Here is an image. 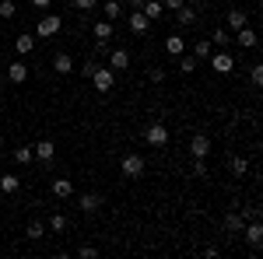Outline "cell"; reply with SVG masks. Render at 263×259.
<instances>
[{"mask_svg":"<svg viewBox=\"0 0 263 259\" xmlns=\"http://www.w3.org/2000/svg\"><path fill=\"white\" fill-rule=\"evenodd\" d=\"M165 53H168V56H182V53H186V39H182V35H168V39H165Z\"/></svg>","mask_w":263,"mask_h":259,"instance_id":"obj_14","label":"cell"},{"mask_svg":"<svg viewBox=\"0 0 263 259\" xmlns=\"http://www.w3.org/2000/svg\"><path fill=\"white\" fill-rule=\"evenodd\" d=\"M235 42H239L242 49H256V32H253L249 25H242V28L235 32Z\"/></svg>","mask_w":263,"mask_h":259,"instance_id":"obj_12","label":"cell"},{"mask_svg":"<svg viewBox=\"0 0 263 259\" xmlns=\"http://www.w3.org/2000/svg\"><path fill=\"white\" fill-rule=\"evenodd\" d=\"M49 231H67V217L63 214H53L49 217Z\"/></svg>","mask_w":263,"mask_h":259,"instance_id":"obj_31","label":"cell"},{"mask_svg":"<svg viewBox=\"0 0 263 259\" xmlns=\"http://www.w3.org/2000/svg\"><path fill=\"white\" fill-rule=\"evenodd\" d=\"M32 158H35V154H32V147H18V151H14V161H18V165H28Z\"/></svg>","mask_w":263,"mask_h":259,"instance_id":"obj_30","label":"cell"},{"mask_svg":"<svg viewBox=\"0 0 263 259\" xmlns=\"http://www.w3.org/2000/svg\"><path fill=\"white\" fill-rule=\"evenodd\" d=\"M147 81L162 84V81H165V67H151V70H147Z\"/></svg>","mask_w":263,"mask_h":259,"instance_id":"obj_35","label":"cell"},{"mask_svg":"<svg viewBox=\"0 0 263 259\" xmlns=\"http://www.w3.org/2000/svg\"><path fill=\"white\" fill-rule=\"evenodd\" d=\"M186 0H162V7H168V11H179Z\"/></svg>","mask_w":263,"mask_h":259,"instance_id":"obj_38","label":"cell"},{"mask_svg":"<svg viewBox=\"0 0 263 259\" xmlns=\"http://www.w3.org/2000/svg\"><path fill=\"white\" fill-rule=\"evenodd\" d=\"M95 70H99V63H95V60H88V63H84V67H81V74H84V77H91Z\"/></svg>","mask_w":263,"mask_h":259,"instance_id":"obj_37","label":"cell"},{"mask_svg":"<svg viewBox=\"0 0 263 259\" xmlns=\"http://www.w3.org/2000/svg\"><path fill=\"white\" fill-rule=\"evenodd\" d=\"M207 60H211V67H214L218 74H232V70H235V60H232L228 53H211Z\"/></svg>","mask_w":263,"mask_h":259,"instance_id":"obj_7","label":"cell"},{"mask_svg":"<svg viewBox=\"0 0 263 259\" xmlns=\"http://www.w3.org/2000/svg\"><path fill=\"white\" fill-rule=\"evenodd\" d=\"M147 28H151V21L144 18L141 11H130V32H134V35H144Z\"/></svg>","mask_w":263,"mask_h":259,"instance_id":"obj_13","label":"cell"},{"mask_svg":"<svg viewBox=\"0 0 263 259\" xmlns=\"http://www.w3.org/2000/svg\"><path fill=\"white\" fill-rule=\"evenodd\" d=\"M53 70H57L60 77L74 74V56H70V53H57V56H53Z\"/></svg>","mask_w":263,"mask_h":259,"instance_id":"obj_8","label":"cell"},{"mask_svg":"<svg viewBox=\"0 0 263 259\" xmlns=\"http://www.w3.org/2000/svg\"><path fill=\"white\" fill-rule=\"evenodd\" d=\"M228 32H224V28H214V35H211V46H228Z\"/></svg>","mask_w":263,"mask_h":259,"instance_id":"obj_32","label":"cell"},{"mask_svg":"<svg viewBox=\"0 0 263 259\" xmlns=\"http://www.w3.org/2000/svg\"><path fill=\"white\" fill-rule=\"evenodd\" d=\"M7 81H11V84H25V81H28V67H25L21 60H14L11 67H7Z\"/></svg>","mask_w":263,"mask_h":259,"instance_id":"obj_11","label":"cell"},{"mask_svg":"<svg viewBox=\"0 0 263 259\" xmlns=\"http://www.w3.org/2000/svg\"><path fill=\"white\" fill-rule=\"evenodd\" d=\"M102 14H105V21L123 18V4H120V0H105V4H102Z\"/></svg>","mask_w":263,"mask_h":259,"instance_id":"obj_20","label":"cell"},{"mask_svg":"<svg viewBox=\"0 0 263 259\" xmlns=\"http://www.w3.org/2000/svg\"><path fill=\"white\" fill-rule=\"evenodd\" d=\"M211 53H214V46H211V39H197V42H193V56H197V60H207Z\"/></svg>","mask_w":263,"mask_h":259,"instance_id":"obj_23","label":"cell"},{"mask_svg":"<svg viewBox=\"0 0 263 259\" xmlns=\"http://www.w3.org/2000/svg\"><path fill=\"white\" fill-rule=\"evenodd\" d=\"M49 4H53V0H32V7H39V11H42V7H49Z\"/></svg>","mask_w":263,"mask_h":259,"instance_id":"obj_40","label":"cell"},{"mask_svg":"<svg viewBox=\"0 0 263 259\" xmlns=\"http://www.w3.org/2000/svg\"><path fill=\"white\" fill-rule=\"evenodd\" d=\"M130 7H134V11H141V7H144V0H130Z\"/></svg>","mask_w":263,"mask_h":259,"instance_id":"obj_41","label":"cell"},{"mask_svg":"<svg viewBox=\"0 0 263 259\" xmlns=\"http://www.w3.org/2000/svg\"><path fill=\"white\" fill-rule=\"evenodd\" d=\"M91 32H95V42H109L112 39V21H95V28H91Z\"/></svg>","mask_w":263,"mask_h":259,"instance_id":"obj_18","label":"cell"},{"mask_svg":"<svg viewBox=\"0 0 263 259\" xmlns=\"http://www.w3.org/2000/svg\"><path fill=\"white\" fill-rule=\"evenodd\" d=\"M14 14H18V4H14V0H0V18L11 21Z\"/></svg>","mask_w":263,"mask_h":259,"instance_id":"obj_27","label":"cell"},{"mask_svg":"<svg viewBox=\"0 0 263 259\" xmlns=\"http://www.w3.org/2000/svg\"><path fill=\"white\" fill-rule=\"evenodd\" d=\"M190 154H193V158H207V154H211V137H207V133H197V137L190 140Z\"/></svg>","mask_w":263,"mask_h":259,"instance_id":"obj_6","label":"cell"},{"mask_svg":"<svg viewBox=\"0 0 263 259\" xmlns=\"http://www.w3.org/2000/svg\"><path fill=\"white\" fill-rule=\"evenodd\" d=\"M18 175H0V189H4V193H7V196H14V193H18Z\"/></svg>","mask_w":263,"mask_h":259,"instance_id":"obj_25","label":"cell"},{"mask_svg":"<svg viewBox=\"0 0 263 259\" xmlns=\"http://www.w3.org/2000/svg\"><path fill=\"white\" fill-rule=\"evenodd\" d=\"M32 154H35L39 161H46V165H49V161H53V154H57V144H53V140H39V144L32 147Z\"/></svg>","mask_w":263,"mask_h":259,"instance_id":"obj_10","label":"cell"},{"mask_svg":"<svg viewBox=\"0 0 263 259\" xmlns=\"http://www.w3.org/2000/svg\"><path fill=\"white\" fill-rule=\"evenodd\" d=\"M109 67H112V70H126V67H130V53H126V49H112V53H109Z\"/></svg>","mask_w":263,"mask_h":259,"instance_id":"obj_15","label":"cell"},{"mask_svg":"<svg viewBox=\"0 0 263 259\" xmlns=\"http://www.w3.org/2000/svg\"><path fill=\"white\" fill-rule=\"evenodd\" d=\"M78 207H81L84 214H95V210H102V196L99 193H81L78 196Z\"/></svg>","mask_w":263,"mask_h":259,"instance_id":"obj_9","label":"cell"},{"mask_svg":"<svg viewBox=\"0 0 263 259\" xmlns=\"http://www.w3.org/2000/svg\"><path fill=\"white\" fill-rule=\"evenodd\" d=\"M197 63H200V60H197L193 53H190V56L182 53V56H179V70H182V74H193V70H197Z\"/></svg>","mask_w":263,"mask_h":259,"instance_id":"obj_28","label":"cell"},{"mask_svg":"<svg viewBox=\"0 0 263 259\" xmlns=\"http://www.w3.org/2000/svg\"><path fill=\"white\" fill-rule=\"evenodd\" d=\"M162 11H165L162 0H144V7H141V14L147 21H158V18H162Z\"/></svg>","mask_w":263,"mask_h":259,"instance_id":"obj_16","label":"cell"},{"mask_svg":"<svg viewBox=\"0 0 263 259\" xmlns=\"http://www.w3.org/2000/svg\"><path fill=\"white\" fill-rule=\"evenodd\" d=\"M228 168H232V175H246V172H249V161H246L242 154H232V158H228Z\"/></svg>","mask_w":263,"mask_h":259,"instance_id":"obj_24","label":"cell"},{"mask_svg":"<svg viewBox=\"0 0 263 259\" xmlns=\"http://www.w3.org/2000/svg\"><path fill=\"white\" fill-rule=\"evenodd\" d=\"M144 140H147L151 147H165V144H168V126H165V123H151V126L144 130Z\"/></svg>","mask_w":263,"mask_h":259,"instance_id":"obj_4","label":"cell"},{"mask_svg":"<svg viewBox=\"0 0 263 259\" xmlns=\"http://www.w3.org/2000/svg\"><path fill=\"white\" fill-rule=\"evenodd\" d=\"M193 172H197V175H207V165H203V158L193 161Z\"/></svg>","mask_w":263,"mask_h":259,"instance_id":"obj_39","label":"cell"},{"mask_svg":"<svg viewBox=\"0 0 263 259\" xmlns=\"http://www.w3.org/2000/svg\"><path fill=\"white\" fill-rule=\"evenodd\" d=\"M120 168H123L126 179H141V175H144V158L137 154V151H126L123 161H120Z\"/></svg>","mask_w":263,"mask_h":259,"instance_id":"obj_1","label":"cell"},{"mask_svg":"<svg viewBox=\"0 0 263 259\" xmlns=\"http://www.w3.org/2000/svg\"><path fill=\"white\" fill-rule=\"evenodd\" d=\"M25 235H28V238H32V242H39L42 235H46V224H42V221H32V224H28V231H25Z\"/></svg>","mask_w":263,"mask_h":259,"instance_id":"obj_29","label":"cell"},{"mask_svg":"<svg viewBox=\"0 0 263 259\" xmlns=\"http://www.w3.org/2000/svg\"><path fill=\"white\" fill-rule=\"evenodd\" d=\"M95 7H99V0H74V11H81V14L95 11Z\"/></svg>","mask_w":263,"mask_h":259,"instance_id":"obj_33","label":"cell"},{"mask_svg":"<svg viewBox=\"0 0 263 259\" xmlns=\"http://www.w3.org/2000/svg\"><path fill=\"white\" fill-rule=\"evenodd\" d=\"M14 49H18V56H28L35 49V35H18L14 39Z\"/></svg>","mask_w":263,"mask_h":259,"instance_id":"obj_22","label":"cell"},{"mask_svg":"<svg viewBox=\"0 0 263 259\" xmlns=\"http://www.w3.org/2000/svg\"><path fill=\"white\" fill-rule=\"evenodd\" d=\"M53 196H60V200L74 196V182L70 179H53Z\"/></svg>","mask_w":263,"mask_h":259,"instance_id":"obj_19","label":"cell"},{"mask_svg":"<svg viewBox=\"0 0 263 259\" xmlns=\"http://www.w3.org/2000/svg\"><path fill=\"white\" fill-rule=\"evenodd\" d=\"M176 21H179V25H193V21H197V11H193V7H186V4H182L179 11H176Z\"/></svg>","mask_w":263,"mask_h":259,"instance_id":"obj_26","label":"cell"},{"mask_svg":"<svg viewBox=\"0 0 263 259\" xmlns=\"http://www.w3.org/2000/svg\"><path fill=\"white\" fill-rule=\"evenodd\" d=\"M242 224H246V217H242V214H235V210H232V214H224V231L239 235V231H242Z\"/></svg>","mask_w":263,"mask_h":259,"instance_id":"obj_21","label":"cell"},{"mask_svg":"<svg viewBox=\"0 0 263 259\" xmlns=\"http://www.w3.org/2000/svg\"><path fill=\"white\" fill-rule=\"evenodd\" d=\"M242 238L249 242V249H260V245H263V224H260V217L249 221V224H242Z\"/></svg>","mask_w":263,"mask_h":259,"instance_id":"obj_5","label":"cell"},{"mask_svg":"<svg viewBox=\"0 0 263 259\" xmlns=\"http://www.w3.org/2000/svg\"><path fill=\"white\" fill-rule=\"evenodd\" d=\"M78 256H81V259H95V256H99V249H95V245H81Z\"/></svg>","mask_w":263,"mask_h":259,"instance_id":"obj_36","label":"cell"},{"mask_svg":"<svg viewBox=\"0 0 263 259\" xmlns=\"http://www.w3.org/2000/svg\"><path fill=\"white\" fill-rule=\"evenodd\" d=\"M249 77H253L256 88H260V84H263V63H253V67H249Z\"/></svg>","mask_w":263,"mask_h":259,"instance_id":"obj_34","label":"cell"},{"mask_svg":"<svg viewBox=\"0 0 263 259\" xmlns=\"http://www.w3.org/2000/svg\"><path fill=\"white\" fill-rule=\"evenodd\" d=\"M242 25H249V14L239 11V7H232V11H228V28H232V32H239Z\"/></svg>","mask_w":263,"mask_h":259,"instance_id":"obj_17","label":"cell"},{"mask_svg":"<svg viewBox=\"0 0 263 259\" xmlns=\"http://www.w3.org/2000/svg\"><path fill=\"white\" fill-rule=\"evenodd\" d=\"M88 81L99 88V95H105V91H112V88H116V70H112V67H99Z\"/></svg>","mask_w":263,"mask_h":259,"instance_id":"obj_2","label":"cell"},{"mask_svg":"<svg viewBox=\"0 0 263 259\" xmlns=\"http://www.w3.org/2000/svg\"><path fill=\"white\" fill-rule=\"evenodd\" d=\"M60 14H42L39 25H35V39H53L57 32H60Z\"/></svg>","mask_w":263,"mask_h":259,"instance_id":"obj_3","label":"cell"}]
</instances>
